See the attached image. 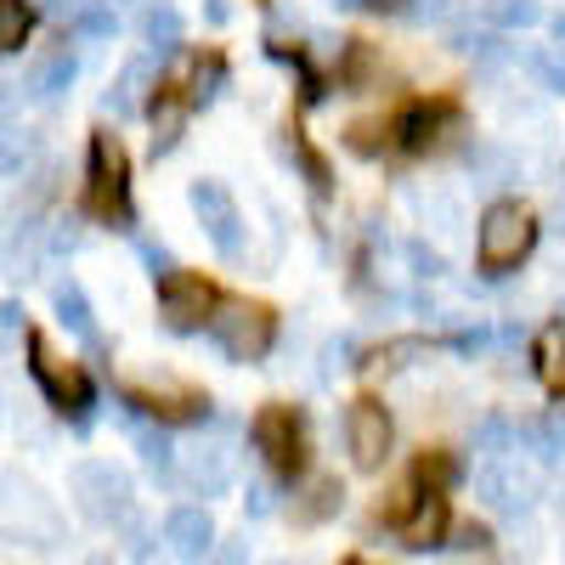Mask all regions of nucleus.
Wrapping results in <instances>:
<instances>
[{"label": "nucleus", "instance_id": "nucleus-1", "mask_svg": "<svg viewBox=\"0 0 565 565\" xmlns=\"http://www.w3.org/2000/svg\"><path fill=\"white\" fill-rule=\"evenodd\" d=\"M0 537L34 543V548H52L63 537L57 503L45 498L29 476H18V469H0Z\"/></svg>", "mask_w": 565, "mask_h": 565}, {"label": "nucleus", "instance_id": "nucleus-2", "mask_svg": "<svg viewBox=\"0 0 565 565\" xmlns=\"http://www.w3.org/2000/svg\"><path fill=\"white\" fill-rule=\"evenodd\" d=\"M29 367H34V380H40L45 402H52L57 413H68L74 424L90 418V402H97V391H90L85 367L68 362V356H57V345L45 340V334H29Z\"/></svg>", "mask_w": 565, "mask_h": 565}, {"label": "nucleus", "instance_id": "nucleus-3", "mask_svg": "<svg viewBox=\"0 0 565 565\" xmlns=\"http://www.w3.org/2000/svg\"><path fill=\"white\" fill-rule=\"evenodd\" d=\"M532 244H537V221H532L526 204H492L481 215V238H476L481 271H492V277L514 271V266L532 255Z\"/></svg>", "mask_w": 565, "mask_h": 565}, {"label": "nucleus", "instance_id": "nucleus-4", "mask_svg": "<svg viewBox=\"0 0 565 565\" xmlns=\"http://www.w3.org/2000/svg\"><path fill=\"white\" fill-rule=\"evenodd\" d=\"M68 492H74L85 521H97V526H114V521H125V514H130V476H125L119 463H108V458L74 463Z\"/></svg>", "mask_w": 565, "mask_h": 565}, {"label": "nucleus", "instance_id": "nucleus-5", "mask_svg": "<svg viewBox=\"0 0 565 565\" xmlns=\"http://www.w3.org/2000/svg\"><path fill=\"white\" fill-rule=\"evenodd\" d=\"M476 492L498 509V514H526L543 498V469L526 463L521 452H492L476 469Z\"/></svg>", "mask_w": 565, "mask_h": 565}, {"label": "nucleus", "instance_id": "nucleus-6", "mask_svg": "<svg viewBox=\"0 0 565 565\" xmlns=\"http://www.w3.org/2000/svg\"><path fill=\"white\" fill-rule=\"evenodd\" d=\"M90 210L103 221L130 226V164H125L119 136H108V130L90 136Z\"/></svg>", "mask_w": 565, "mask_h": 565}, {"label": "nucleus", "instance_id": "nucleus-7", "mask_svg": "<svg viewBox=\"0 0 565 565\" xmlns=\"http://www.w3.org/2000/svg\"><path fill=\"white\" fill-rule=\"evenodd\" d=\"M210 334L221 340V351L232 362H260L271 351V334H277V322L266 306H249V300H232L210 317Z\"/></svg>", "mask_w": 565, "mask_h": 565}, {"label": "nucleus", "instance_id": "nucleus-8", "mask_svg": "<svg viewBox=\"0 0 565 565\" xmlns=\"http://www.w3.org/2000/svg\"><path fill=\"white\" fill-rule=\"evenodd\" d=\"M249 436L260 447V458L277 469V476H295L306 458V424L295 407H260V418L249 424Z\"/></svg>", "mask_w": 565, "mask_h": 565}, {"label": "nucleus", "instance_id": "nucleus-9", "mask_svg": "<svg viewBox=\"0 0 565 565\" xmlns=\"http://www.w3.org/2000/svg\"><path fill=\"white\" fill-rule=\"evenodd\" d=\"M193 210H199V221H204V232H210V244L226 255V260H238L244 255V215H238V204H232V193L221 181H193Z\"/></svg>", "mask_w": 565, "mask_h": 565}, {"label": "nucleus", "instance_id": "nucleus-10", "mask_svg": "<svg viewBox=\"0 0 565 565\" xmlns=\"http://www.w3.org/2000/svg\"><path fill=\"white\" fill-rule=\"evenodd\" d=\"M159 311L170 328H204L215 317V289L199 271H164L159 277Z\"/></svg>", "mask_w": 565, "mask_h": 565}, {"label": "nucleus", "instance_id": "nucleus-11", "mask_svg": "<svg viewBox=\"0 0 565 565\" xmlns=\"http://www.w3.org/2000/svg\"><path fill=\"white\" fill-rule=\"evenodd\" d=\"M345 447H351L356 469H380L391 458V413L380 402H351V413H345Z\"/></svg>", "mask_w": 565, "mask_h": 565}, {"label": "nucleus", "instance_id": "nucleus-12", "mask_svg": "<svg viewBox=\"0 0 565 565\" xmlns=\"http://www.w3.org/2000/svg\"><path fill=\"white\" fill-rule=\"evenodd\" d=\"M181 476H186V487L193 492H204V498H215V492H226V481H232V452L221 447V441H193L181 452Z\"/></svg>", "mask_w": 565, "mask_h": 565}, {"label": "nucleus", "instance_id": "nucleus-13", "mask_svg": "<svg viewBox=\"0 0 565 565\" xmlns=\"http://www.w3.org/2000/svg\"><path fill=\"white\" fill-rule=\"evenodd\" d=\"M164 543L181 554V559H204L210 543H215V521H210V509H193V503H181L164 514Z\"/></svg>", "mask_w": 565, "mask_h": 565}, {"label": "nucleus", "instance_id": "nucleus-14", "mask_svg": "<svg viewBox=\"0 0 565 565\" xmlns=\"http://www.w3.org/2000/svg\"><path fill=\"white\" fill-rule=\"evenodd\" d=\"M447 532V498L441 492H418L413 503V521H402V548L424 554V548H436Z\"/></svg>", "mask_w": 565, "mask_h": 565}, {"label": "nucleus", "instance_id": "nucleus-15", "mask_svg": "<svg viewBox=\"0 0 565 565\" xmlns=\"http://www.w3.org/2000/svg\"><path fill=\"white\" fill-rule=\"evenodd\" d=\"M153 74H159V57H130V63H125V74H119V79H114V90H108V108H114L119 119L141 114L148 90H159V85H153Z\"/></svg>", "mask_w": 565, "mask_h": 565}, {"label": "nucleus", "instance_id": "nucleus-16", "mask_svg": "<svg viewBox=\"0 0 565 565\" xmlns=\"http://www.w3.org/2000/svg\"><path fill=\"white\" fill-rule=\"evenodd\" d=\"M52 306H57V317H63V328H74V334L90 345V351H103V334H97V317H90V300H85V289L74 277H63L57 289H52Z\"/></svg>", "mask_w": 565, "mask_h": 565}, {"label": "nucleus", "instance_id": "nucleus-17", "mask_svg": "<svg viewBox=\"0 0 565 565\" xmlns=\"http://www.w3.org/2000/svg\"><path fill=\"white\" fill-rule=\"evenodd\" d=\"M125 424H130V441L141 447V463H148L153 476H175V447H170V436L153 430V424H148V418H136V413H130Z\"/></svg>", "mask_w": 565, "mask_h": 565}, {"label": "nucleus", "instance_id": "nucleus-18", "mask_svg": "<svg viewBox=\"0 0 565 565\" xmlns=\"http://www.w3.org/2000/svg\"><path fill=\"white\" fill-rule=\"evenodd\" d=\"M74 74H79L74 52H52V57H40V63H34V74H29V97H63V90L74 85Z\"/></svg>", "mask_w": 565, "mask_h": 565}, {"label": "nucleus", "instance_id": "nucleus-19", "mask_svg": "<svg viewBox=\"0 0 565 565\" xmlns=\"http://www.w3.org/2000/svg\"><path fill=\"white\" fill-rule=\"evenodd\" d=\"M521 63H526V74L543 90H565V52H559V45H526Z\"/></svg>", "mask_w": 565, "mask_h": 565}, {"label": "nucleus", "instance_id": "nucleus-20", "mask_svg": "<svg viewBox=\"0 0 565 565\" xmlns=\"http://www.w3.org/2000/svg\"><path fill=\"white\" fill-rule=\"evenodd\" d=\"M29 29H34L29 0H0V57H7V52H23Z\"/></svg>", "mask_w": 565, "mask_h": 565}, {"label": "nucleus", "instance_id": "nucleus-21", "mask_svg": "<svg viewBox=\"0 0 565 565\" xmlns=\"http://www.w3.org/2000/svg\"><path fill=\"white\" fill-rule=\"evenodd\" d=\"M487 23H498V29H537L543 23V7L537 0H487Z\"/></svg>", "mask_w": 565, "mask_h": 565}, {"label": "nucleus", "instance_id": "nucleus-22", "mask_svg": "<svg viewBox=\"0 0 565 565\" xmlns=\"http://www.w3.org/2000/svg\"><path fill=\"white\" fill-rule=\"evenodd\" d=\"M141 34H148L153 57L175 52V45H181V18H175V7H153L148 18H141Z\"/></svg>", "mask_w": 565, "mask_h": 565}, {"label": "nucleus", "instance_id": "nucleus-23", "mask_svg": "<svg viewBox=\"0 0 565 565\" xmlns=\"http://www.w3.org/2000/svg\"><path fill=\"white\" fill-rule=\"evenodd\" d=\"M29 340V322H23V306L18 300H0V351H12Z\"/></svg>", "mask_w": 565, "mask_h": 565}, {"label": "nucleus", "instance_id": "nucleus-24", "mask_svg": "<svg viewBox=\"0 0 565 565\" xmlns=\"http://www.w3.org/2000/svg\"><path fill=\"white\" fill-rule=\"evenodd\" d=\"M23 153H29V141H23L12 125H0V175H12V170L23 164Z\"/></svg>", "mask_w": 565, "mask_h": 565}, {"label": "nucleus", "instance_id": "nucleus-25", "mask_svg": "<svg viewBox=\"0 0 565 565\" xmlns=\"http://www.w3.org/2000/svg\"><path fill=\"white\" fill-rule=\"evenodd\" d=\"M249 559V543L244 537H226V543H210V554L199 565H244Z\"/></svg>", "mask_w": 565, "mask_h": 565}, {"label": "nucleus", "instance_id": "nucleus-26", "mask_svg": "<svg viewBox=\"0 0 565 565\" xmlns=\"http://www.w3.org/2000/svg\"><path fill=\"white\" fill-rule=\"evenodd\" d=\"M328 509H334V481H317V487H311V503L300 509V521H322Z\"/></svg>", "mask_w": 565, "mask_h": 565}, {"label": "nucleus", "instance_id": "nucleus-27", "mask_svg": "<svg viewBox=\"0 0 565 565\" xmlns=\"http://www.w3.org/2000/svg\"><path fill=\"white\" fill-rule=\"evenodd\" d=\"M543 373H548V385H565V351H559V334L543 340Z\"/></svg>", "mask_w": 565, "mask_h": 565}, {"label": "nucleus", "instance_id": "nucleus-28", "mask_svg": "<svg viewBox=\"0 0 565 565\" xmlns=\"http://www.w3.org/2000/svg\"><path fill=\"white\" fill-rule=\"evenodd\" d=\"M458 548H487V532H481V526H463V532H458Z\"/></svg>", "mask_w": 565, "mask_h": 565}, {"label": "nucleus", "instance_id": "nucleus-29", "mask_svg": "<svg viewBox=\"0 0 565 565\" xmlns=\"http://www.w3.org/2000/svg\"><path fill=\"white\" fill-rule=\"evenodd\" d=\"M554 244H559V255H565V204L554 210Z\"/></svg>", "mask_w": 565, "mask_h": 565}, {"label": "nucleus", "instance_id": "nucleus-30", "mask_svg": "<svg viewBox=\"0 0 565 565\" xmlns=\"http://www.w3.org/2000/svg\"><path fill=\"white\" fill-rule=\"evenodd\" d=\"M340 7H351V12H362V7H391V0H340Z\"/></svg>", "mask_w": 565, "mask_h": 565}, {"label": "nucleus", "instance_id": "nucleus-31", "mask_svg": "<svg viewBox=\"0 0 565 565\" xmlns=\"http://www.w3.org/2000/svg\"><path fill=\"white\" fill-rule=\"evenodd\" d=\"M554 40H559V45H565V12H559V18H554Z\"/></svg>", "mask_w": 565, "mask_h": 565}, {"label": "nucleus", "instance_id": "nucleus-32", "mask_svg": "<svg viewBox=\"0 0 565 565\" xmlns=\"http://www.w3.org/2000/svg\"><path fill=\"white\" fill-rule=\"evenodd\" d=\"M85 565H114V559H108V554H90V559H85Z\"/></svg>", "mask_w": 565, "mask_h": 565}, {"label": "nucleus", "instance_id": "nucleus-33", "mask_svg": "<svg viewBox=\"0 0 565 565\" xmlns=\"http://www.w3.org/2000/svg\"><path fill=\"white\" fill-rule=\"evenodd\" d=\"M141 565H164V559H159V554H141Z\"/></svg>", "mask_w": 565, "mask_h": 565}, {"label": "nucleus", "instance_id": "nucleus-34", "mask_svg": "<svg viewBox=\"0 0 565 565\" xmlns=\"http://www.w3.org/2000/svg\"><path fill=\"white\" fill-rule=\"evenodd\" d=\"M345 565H373V559H345Z\"/></svg>", "mask_w": 565, "mask_h": 565}]
</instances>
